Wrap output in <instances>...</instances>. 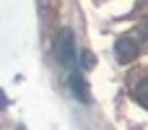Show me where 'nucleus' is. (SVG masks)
<instances>
[{
  "label": "nucleus",
  "instance_id": "obj_5",
  "mask_svg": "<svg viewBox=\"0 0 148 130\" xmlns=\"http://www.w3.org/2000/svg\"><path fill=\"white\" fill-rule=\"evenodd\" d=\"M81 60H83V63H86V65H94V63H96V60H94V55H91V52H83V55H81Z\"/></svg>",
  "mask_w": 148,
  "mask_h": 130
},
{
  "label": "nucleus",
  "instance_id": "obj_3",
  "mask_svg": "<svg viewBox=\"0 0 148 130\" xmlns=\"http://www.w3.org/2000/svg\"><path fill=\"white\" fill-rule=\"evenodd\" d=\"M68 83H70V89H73V96H75L78 102H83V104H88V102H91L88 83H86V78H83L78 70H70V78H68Z\"/></svg>",
  "mask_w": 148,
  "mask_h": 130
},
{
  "label": "nucleus",
  "instance_id": "obj_2",
  "mask_svg": "<svg viewBox=\"0 0 148 130\" xmlns=\"http://www.w3.org/2000/svg\"><path fill=\"white\" fill-rule=\"evenodd\" d=\"M138 55H140V47H138V42H135V39L122 36V39H117V42H114V57H117V63H122V65L135 63V60H138Z\"/></svg>",
  "mask_w": 148,
  "mask_h": 130
},
{
  "label": "nucleus",
  "instance_id": "obj_1",
  "mask_svg": "<svg viewBox=\"0 0 148 130\" xmlns=\"http://www.w3.org/2000/svg\"><path fill=\"white\" fill-rule=\"evenodd\" d=\"M55 55L62 65H68L70 70H75V42H73V31L70 29H62L57 34V42H55Z\"/></svg>",
  "mask_w": 148,
  "mask_h": 130
},
{
  "label": "nucleus",
  "instance_id": "obj_4",
  "mask_svg": "<svg viewBox=\"0 0 148 130\" xmlns=\"http://www.w3.org/2000/svg\"><path fill=\"white\" fill-rule=\"evenodd\" d=\"M133 94H135V102H138L140 107H146V109H148V76L138 81V86H135Z\"/></svg>",
  "mask_w": 148,
  "mask_h": 130
}]
</instances>
